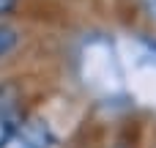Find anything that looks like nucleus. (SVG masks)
<instances>
[{"mask_svg": "<svg viewBox=\"0 0 156 148\" xmlns=\"http://www.w3.org/2000/svg\"><path fill=\"white\" fill-rule=\"evenodd\" d=\"M14 143V140H11ZM52 143V135H49V129L47 126H41V124H33V126H27L19 137H16V148H49Z\"/></svg>", "mask_w": 156, "mask_h": 148, "instance_id": "f257e3e1", "label": "nucleus"}, {"mask_svg": "<svg viewBox=\"0 0 156 148\" xmlns=\"http://www.w3.org/2000/svg\"><path fill=\"white\" fill-rule=\"evenodd\" d=\"M19 129V118L14 110H0V148L11 146V140L16 137Z\"/></svg>", "mask_w": 156, "mask_h": 148, "instance_id": "f03ea898", "label": "nucleus"}, {"mask_svg": "<svg viewBox=\"0 0 156 148\" xmlns=\"http://www.w3.org/2000/svg\"><path fill=\"white\" fill-rule=\"evenodd\" d=\"M14 44H16V33H14L11 27H0V58H3L5 52H11Z\"/></svg>", "mask_w": 156, "mask_h": 148, "instance_id": "7ed1b4c3", "label": "nucleus"}, {"mask_svg": "<svg viewBox=\"0 0 156 148\" xmlns=\"http://www.w3.org/2000/svg\"><path fill=\"white\" fill-rule=\"evenodd\" d=\"M14 5H16V0H0V14H8Z\"/></svg>", "mask_w": 156, "mask_h": 148, "instance_id": "20e7f679", "label": "nucleus"}, {"mask_svg": "<svg viewBox=\"0 0 156 148\" xmlns=\"http://www.w3.org/2000/svg\"><path fill=\"white\" fill-rule=\"evenodd\" d=\"M145 5H148V11H151V16L156 19V0H145Z\"/></svg>", "mask_w": 156, "mask_h": 148, "instance_id": "39448f33", "label": "nucleus"}]
</instances>
